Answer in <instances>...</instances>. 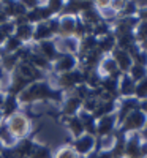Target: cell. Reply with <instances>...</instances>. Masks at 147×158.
I'll list each match as a JSON object with an SVG mask.
<instances>
[{
    "mask_svg": "<svg viewBox=\"0 0 147 158\" xmlns=\"http://www.w3.org/2000/svg\"><path fill=\"white\" fill-rule=\"evenodd\" d=\"M74 29H76V24L73 19H65L60 25L62 33H74Z\"/></svg>",
    "mask_w": 147,
    "mask_h": 158,
    "instance_id": "cell-17",
    "label": "cell"
},
{
    "mask_svg": "<svg viewBox=\"0 0 147 158\" xmlns=\"http://www.w3.org/2000/svg\"><path fill=\"white\" fill-rule=\"evenodd\" d=\"M79 104H81V100H79L78 97H76V98H71V100L68 101V106L65 108V112H66V114H73V112L79 108Z\"/></svg>",
    "mask_w": 147,
    "mask_h": 158,
    "instance_id": "cell-18",
    "label": "cell"
},
{
    "mask_svg": "<svg viewBox=\"0 0 147 158\" xmlns=\"http://www.w3.org/2000/svg\"><path fill=\"white\" fill-rule=\"evenodd\" d=\"M128 76H130L135 82H139L141 79H144V77L147 76V68L142 67V65H139V63H133L131 68H130V71H128Z\"/></svg>",
    "mask_w": 147,
    "mask_h": 158,
    "instance_id": "cell-10",
    "label": "cell"
},
{
    "mask_svg": "<svg viewBox=\"0 0 147 158\" xmlns=\"http://www.w3.org/2000/svg\"><path fill=\"white\" fill-rule=\"evenodd\" d=\"M57 158H76V153H74L71 149H65V150L59 152Z\"/></svg>",
    "mask_w": 147,
    "mask_h": 158,
    "instance_id": "cell-20",
    "label": "cell"
},
{
    "mask_svg": "<svg viewBox=\"0 0 147 158\" xmlns=\"http://www.w3.org/2000/svg\"><path fill=\"white\" fill-rule=\"evenodd\" d=\"M82 77H84V76H82L81 73L71 71V73H68V74H63V76H62L60 84L65 85V87H71V85H74V84H78V82H81Z\"/></svg>",
    "mask_w": 147,
    "mask_h": 158,
    "instance_id": "cell-11",
    "label": "cell"
},
{
    "mask_svg": "<svg viewBox=\"0 0 147 158\" xmlns=\"http://www.w3.org/2000/svg\"><path fill=\"white\" fill-rule=\"evenodd\" d=\"M93 146H95V139H93V136L90 135H86L82 138H79L76 142H74V147L79 153H87L93 149Z\"/></svg>",
    "mask_w": 147,
    "mask_h": 158,
    "instance_id": "cell-6",
    "label": "cell"
},
{
    "mask_svg": "<svg viewBox=\"0 0 147 158\" xmlns=\"http://www.w3.org/2000/svg\"><path fill=\"white\" fill-rule=\"evenodd\" d=\"M112 59L117 63V68L120 71H124V74L130 71L131 65H133V60H131V57H130V54H128L127 51H122V49H119V48L114 49V57Z\"/></svg>",
    "mask_w": 147,
    "mask_h": 158,
    "instance_id": "cell-2",
    "label": "cell"
},
{
    "mask_svg": "<svg viewBox=\"0 0 147 158\" xmlns=\"http://www.w3.org/2000/svg\"><path fill=\"white\" fill-rule=\"evenodd\" d=\"M114 46H116L114 36H112V35H106V36H101V38H100V41H98V44H97V49L103 54V52H111V51H114Z\"/></svg>",
    "mask_w": 147,
    "mask_h": 158,
    "instance_id": "cell-8",
    "label": "cell"
},
{
    "mask_svg": "<svg viewBox=\"0 0 147 158\" xmlns=\"http://www.w3.org/2000/svg\"><path fill=\"white\" fill-rule=\"evenodd\" d=\"M10 128L13 133H16V135H22L24 131H25V120L22 117H15V118H11V122H10Z\"/></svg>",
    "mask_w": 147,
    "mask_h": 158,
    "instance_id": "cell-13",
    "label": "cell"
},
{
    "mask_svg": "<svg viewBox=\"0 0 147 158\" xmlns=\"http://www.w3.org/2000/svg\"><path fill=\"white\" fill-rule=\"evenodd\" d=\"M52 90H49L46 85H35L25 94H22V100H33V98H43V97H52Z\"/></svg>",
    "mask_w": 147,
    "mask_h": 158,
    "instance_id": "cell-5",
    "label": "cell"
},
{
    "mask_svg": "<svg viewBox=\"0 0 147 158\" xmlns=\"http://www.w3.org/2000/svg\"><path fill=\"white\" fill-rule=\"evenodd\" d=\"M29 35H30V29H29V27H24V25H22V27H19V36H21V38H22V36L27 38Z\"/></svg>",
    "mask_w": 147,
    "mask_h": 158,
    "instance_id": "cell-23",
    "label": "cell"
},
{
    "mask_svg": "<svg viewBox=\"0 0 147 158\" xmlns=\"http://www.w3.org/2000/svg\"><path fill=\"white\" fill-rule=\"evenodd\" d=\"M114 125H116V115H104L100 118V122L97 123V135L100 138L103 136H108L112 133V130H114Z\"/></svg>",
    "mask_w": 147,
    "mask_h": 158,
    "instance_id": "cell-3",
    "label": "cell"
},
{
    "mask_svg": "<svg viewBox=\"0 0 147 158\" xmlns=\"http://www.w3.org/2000/svg\"><path fill=\"white\" fill-rule=\"evenodd\" d=\"M48 156H49V153H48V150L43 149V147H36V149L33 150V158H48Z\"/></svg>",
    "mask_w": 147,
    "mask_h": 158,
    "instance_id": "cell-19",
    "label": "cell"
},
{
    "mask_svg": "<svg viewBox=\"0 0 147 158\" xmlns=\"http://www.w3.org/2000/svg\"><path fill=\"white\" fill-rule=\"evenodd\" d=\"M3 19H5V18H3V15H2V13H0V22H2Z\"/></svg>",
    "mask_w": 147,
    "mask_h": 158,
    "instance_id": "cell-28",
    "label": "cell"
},
{
    "mask_svg": "<svg viewBox=\"0 0 147 158\" xmlns=\"http://www.w3.org/2000/svg\"><path fill=\"white\" fill-rule=\"evenodd\" d=\"M48 33H51V30L46 27V25H41V27H40V30H38V33H36V38H41V36H44V35H48Z\"/></svg>",
    "mask_w": 147,
    "mask_h": 158,
    "instance_id": "cell-22",
    "label": "cell"
},
{
    "mask_svg": "<svg viewBox=\"0 0 147 158\" xmlns=\"http://www.w3.org/2000/svg\"><path fill=\"white\" fill-rule=\"evenodd\" d=\"M43 51H44V56H48L49 59H52V57H54V54H56L54 48H52L51 44H48V43L43 44Z\"/></svg>",
    "mask_w": 147,
    "mask_h": 158,
    "instance_id": "cell-21",
    "label": "cell"
},
{
    "mask_svg": "<svg viewBox=\"0 0 147 158\" xmlns=\"http://www.w3.org/2000/svg\"><path fill=\"white\" fill-rule=\"evenodd\" d=\"M142 49H144V51H147V40H145V41L142 43Z\"/></svg>",
    "mask_w": 147,
    "mask_h": 158,
    "instance_id": "cell-27",
    "label": "cell"
},
{
    "mask_svg": "<svg viewBox=\"0 0 147 158\" xmlns=\"http://www.w3.org/2000/svg\"><path fill=\"white\" fill-rule=\"evenodd\" d=\"M142 139L147 141V123H145V127H144V130H142Z\"/></svg>",
    "mask_w": 147,
    "mask_h": 158,
    "instance_id": "cell-26",
    "label": "cell"
},
{
    "mask_svg": "<svg viewBox=\"0 0 147 158\" xmlns=\"http://www.w3.org/2000/svg\"><path fill=\"white\" fill-rule=\"evenodd\" d=\"M70 127H71V131L76 135V136H79L82 133V130H84V127H82V122H81V118L79 117H74V118H71L70 120Z\"/></svg>",
    "mask_w": 147,
    "mask_h": 158,
    "instance_id": "cell-16",
    "label": "cell"
},
{
    "mask_svg": "<svg viewBox=\"0 0 147 158\" xmlns=\"http://www.w3.org/2000/svg\"><path fill=\"white\" fill-rule=\"evenodd\" d=\"M139 100H136V98H127L124 103H122V108H120V112H119V118H117V122L122 125V122L125 120V117L130 114V112H133V111H136V109H139Z\"/></svg>",
    "mask_w": 147,
    "mask_h": 158,
    "instance_id": "cell-4",
    "label": "cell"
},
{
    "mask_svg": "<svg viewBox=\"0 0 147 158\" xmlns=\"http://www.w3.org/2000/svg\"><path fill=\"white\" fill-rule=\"evenodd\" d=\"M139 19H141V21H147V8L139 11Z\"/></svg>",
    "mask_w": 147,
    "mask_h": 158,
    "instance_id": "cell-25",
    "label": "cell"
},
{
    "mask_svg": "<svg viewBox=\"0 0 147 158\" xmlns=\"http://www.w3.org/2000/svg\"><path fill=\"white\" fill-rule=\"evenodd\" d=\"M135 89H136V82L128 76V73H125L124 79H122V84H120V94L130 98L131 95H135Z\"/></svg>",
    "mask_w": 147,
    "mask_h": 158,
    "instance_id": "cell-7",
    "label": "cell"
},
{
    "mask_svg": "<svg viewBox=\"0 0 147 158\" xmlns=\"http://www.w3.org/2000/svg\"><path fill=\"white\" fill-rule=\"evenodd\" d=\"M81 122H82V127H84V130H87L89 133H90V136H93V135H97V123H95V117H93L92 114H87V112H84V114H81Z\"/></svg>",
    "mask_w": 147,
    "mask_h": 158,
    "instance_id": "cell-9",
    "label": "cell"
},
{
    "mask_svg": "<svg viewBox=\"0 0 147 158\" xmlns=\"http://www.w3.org/2000/svg\"><path fill=\"white\" fill-rule=\"evenodd\" d=\"M16 106H15V100L13 98H10L8 101H6V114H10V111H13Z\"/></svg>",
    "mask_w": 147,
    "mask_h": 158,
    "instance_id": "cell-24",
    "label": "cell"
},
{
    "mask_svg": "<svg viewBox=\"0 0 147 158\" xmlns=\"http://www.w3.org/2000/svg\"><path fill=\"white\" fill-rule=\"evenodd\" d=\"M145 150H147V142H145Z\"/></svg>",
    "mask_w": 147,
    "mask_h": 158,
    "instance_id": "cell-29",
    "label": "cell"
},
{
    "mask_svg": "<svg viewBox=\"0 0 147 158\" xmlns=\"http://www.w3.org/2000/svg\"><path fill=\"white\" fill-rule=\"evenodd\" d=\"M135 38H136V41H141V43H144L147 40V21H141L138 24V30L135 33Z\"/></svg>",
    "mask_w": 147,
    "mask_h": 158,
    "instance_id": "cell-15",
    "label": "cell"
},
{
    "mask_svg": "<svg viewBox=\"0 0 147 158\" xmlns=\"http://www.w3.org/2000/svg\"><path fill=\"white\" fill-rule=\"evenodd\" d=\"M73 67H74V59L71 56H63L59 60V65H57V68L60 71H70Z\"/></svg>",
    "mask_w": 147,
    "mask_h": 158,
    "instance_id": "cell-14",
    "label": "cell"
},
{
    "mask_svg": "<svg viewBox=\"0 0 147 158\" xmlns=\"http://www.w3.org/2000/svg\"><path fill=\"white\" fill-rule=\"evenodd\" d=\"M135 97L139 101L147 100V76L144 79H141L139 82H136V89H135Z\"/></svg>",
    "mask_w": 147,
    "mask_h": 158,
    "instance_id": "cell-12",
    "label": "cell"
},
{
    "mask_svg": "<svg viewBox=\"0 0 147 158\" xmlns=\"http://www.w3.org/2000/svg\"><path fill=\"white\" fill-rule=\"evenodd\" d=\"M145 123H147V114H144L141 109H136L125 117V120L122 122L119 131H122L124 135L127 131H138V130L144 128Z\"/></svg>",
    "mask_w": 147,
    "mask_h": 158,
    "instance_id": "cell-1",
    "label": "cell"
}]
</instances>
